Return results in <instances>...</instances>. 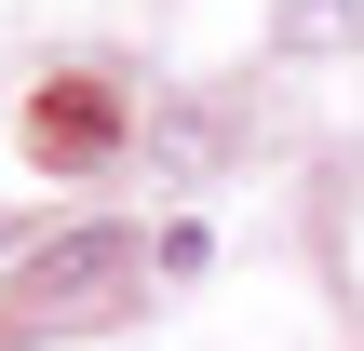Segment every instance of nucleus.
I'll return each instance as SVG.
<instances>
[{
	"label": "nucleus",
	"instance_id": "f257e3e1",
	"mask_svg": "<svg viewBox=\"0 0 364 351\" xmlns=\"http://www.w3.org/2000/svg\"><path fill=\"white\" fill-rule=\"evenodd\" d=\"M135 271H149V257H135V230H108V216H95V230H54V243H27V257H14V284H0V325H14V338L108 325V311L135 298Z\"/></svg>",
	"mask_w": 364,
	"mask_h": 351
}]
</instances>
